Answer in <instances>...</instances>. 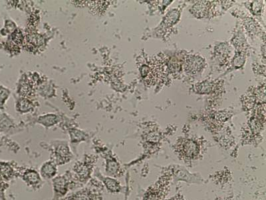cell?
<instances>
[{"label": "cell", "instance_id": "obj_4", "mask_svg": "<svg viewBox=\"0 0 266 200\" xmlns=\"http://www.w3.org/2000/svg\"><path fill=\"white\" fill-rule=\"evenodd\" d=\"M95 177L99 179L101 182L103 183L104 186L107 189L109 192L111 193H118L122 192V187L120 183L116 178H112L110 176H104L99 172V169H95L94 171Z\"/></svg>", "mask_w": 266, "mask_h": 200}, {"label": "cell", "instance_id": "obj_13", "mask_svg": "<svg viewBox=\"0 0 266 200\" xmlns=\"http://www.w3.org/2000/svg\"><path fill=\"white\" fill-rule=\"evenodd\" d=\"M43 43V37L39 34L31 33L26 37V46L30 49L33 50L41 47Z\"/></svg>", "mask_w": 266, "mask_h": 200}, {"label": "cell", "instance_id": "obj_14", "mask_svg": "<svg viewBox=\"0 0 266 200\" xmlns=\"http://www.w3.org/2000/svg\"><path fill=\"white\" fill-rule=\"evenodd\" d=\"M208 5L209 4L205 3V2H198L192 8L193 14L197 18H204L208 13Z\"/></svg>", "mask_w": 266, "mask_h": 200}, {"label": "cell", "instance_id": "obj_21", "mask_svg": "<svg viewBox=\"0 0 266 200\" xmlns=\"http://www.w3.org/2000/svg\"><path fill=\"white\" fill-rule=\"evenodd\" d=\"M244 63V58H236L234 61V65L237 67L242 66Z\"/></svg>", "mask_w": 266, "mask_h": 200}, {"label": "cell", "instance_id": "obj_15", "mask_svg": "<svg viewBox=\"0 0 266 200\" xmlns=\"http://www.w3.org/2000/svg\"><path fill=\"white\" fill-rule=\"evenodd\" d=\"M91 10H93V12L97 14H101L102 12L105 11L106 9V6H107V2H87Z\"/></svg>", "mask_w": 266, "mask_h": 200}, {"label": "cell", "instance_id": "obj_22", "mask_svg": "<svg viewBox=\"0 0 266 200\" xmlns=\"http://www.w3.org/2000/svg\"><path fill=\"white\" fill-rule=\"evenodd\" d=\"M6 183L4 182V180L2 177L0 176V193L3 192L4 189L6 188Z\"/></svg>", "mask_w": 266, "mask_h": 200}, {"label": "cell", "instance_id": "obj_8", "mask_svg": "<svg viewBox=\"0 0 266 200\" xmlns=\"http://www.w3.org/2000/svg\"><path fill=\"white\" fill-rule=\"evenodd\" d=\"M72 158V154L68 145L60 144L57 145L54 150L53 158L51 160L57 166H61L68 164Z\"/></svg>", "mask_w": 266, "mask_h": 200}, {"label": "cell", "instance_id": "obj_19", "mask_svg": "<svg viewBox=\"0 0 266 200\" xmlns=\"http://www.w3.org/2000/svg\"><path fill=\"white\" fill-rule=\"evenodd\" d=\"M251 9H252L253 13L255 14H258L260 13L261 9H262V4L260 2H255L251 4Z\"/></svg>", "mask_w": 266, "mask_h": 200}, {"label": "cell", "instance_id": "obj_10", "mask_svg": "<svg viewBox=\"0 0 266 200\" xmlns=\"http://www.w3.org/2000/svg\"><path fill=\"white\" fill-rule=\"evenodd\" d=\"M100 193H97L93 189H80L61 200H101Z\"/></svg>", "mask_w": 266, "mask_h": 200}, {"label": "cell", "instance_id": "obj_12", "mask_svg": "<svg viewBox=\"0 0 266 200\" xmlns=\"http://www.w3.org/2000/svg\"><path fill=\"white\" fill-rule=\"evenodd\" d=\"M15 170L11 164L7 162H0V176L4 180L9 181L14 178Z\"/></svg>", "mask_w": 266, "mask_h": 200}, {"label": "cell", "instance_id": "obj_5", "mask_svg": "<svg viewBox=\"0 0 266 200\" xmlns=\"http://www.w3.org/2000/svg\"><path fill=\"white\" fill-rule=\"evenodd\" d=\"M205 66V60L201 56H188L185 60L184 68L185 72L191 74H196L201 72Z\"/></svg>", "mask_w": 266, "mask_h": 200}, {"label": "cell", "instance_id": "obj_23", "mask_svg": "<svg viewBox=\"0 0 266 200\" xmlns=\"http://www.w3.org/2000/svg\"><path fill=\"white\" fill-rule=\"evenodd\" d=\"M166 200H182V199H181V197L177 196V197H172V198L171 199H168Z\"/></svg>", "mask_w": 266, "mask_h": 200}, {"label": "cell", "instance_id": "obj_9", "mask_svg": "<svg viewBox=\"0 0 266 200\" xmlns=\"http://www.w3.org/2000/svg\"><path fill=\"white\" fill-rule=\"evenodd\" d=\"M172 175L174 180H182L189 183H200L201 178L196 174H192L183 167H175L173 169Z\"/></svg>", "mask_w": 266, "mask_h": 200}, {"label": "cell", "instance_id": "obj_6", "mask_svg": "<svg viewBox=\"0 0 266 200\" xmlns=\"http://www.w3.org/2000/svg\"><path fill=\"white\" fill-rule=\"evenodd\" d=\"M104 158L105 159V172L108 176L117 178L123 176V170L115 157L110 154H106Z\"/></svg>", "mask_w": 266, "mask_h": 200}, {"label": "cell", "instance_id": "obj_20", "mask_svg": "<svg viewBox=\"0 0 266 200\" xmlns=\"http://www.w3.org/2000/svg\"><path fill=\"white\" fill-rule=\"evenodd\" d=\"M84 135L81 132H78V131H76V132H74L72 134V141H80L82 140V139H84Z\"/></svg>", "mask_w": 266, "mask_h": 200}, {"label": "cell", "instance_id": "obj_2", "mask_svg": "<svg viewBox=\"0 0 266 200\" xmlns=\"http://www.w3.org/2000/svg\"><path fill=\"white\" fill-rule=\"evenodd\" d=\"M54 191L53 200H58L65 196L69 190L74 188L77 184L73 174L70 171L63 176H56L52 180Z\"/></svg>", "mask_w": 266, "mask_h": 200}, {"label": "cell", "instance_id": "obj_16", "mask_svg": "<svg viewBox=\"0 0 266 200\" xmlns=\"http://www.w3.org/2000/svg\"><path fill=\"white\" fill-rule=\"evenodd\" d=\"M212 85L209 82H203L196 85V90L199 93H208L211 91Z\"/></svg>", "mask_w": 266, "mask_h": 200}, {"label": "cell", "instance_id": "obj_3", "mask_svg": "<svg viewBox=\"0 0 266 200\" xmlns=\"http://www.w3.org/2000/svg\"><path fill=\"white\" fill-rule=\"evenodd\" d=\"M179 152L184 159L196 160L198 157L201 147L196 141L191 139H185L178 145Z\"/></svg>", "mask_w": 266, "mask_h": 200}, {"label": "cell", "instance_id": "obj_1", "mask_svg": "<svg viewBox=\"0 0 266 200\" xmlns=\"http://www.w3.org/2000/svg\"><path fill=\"white\" fill-rule=\"evenodd\" d=\"M96 162V156H87L83 161L78 162L74 164L73 167V176L77 183L84 185L90 180L91 175L94 172Z\"/></svg>", "mask_w": 266, "mask_h": 200}, {"label": "cell", "instance_id": "obj_7", "mask_svg": "<svg viewBox=\"0 0 266 200\" xmlns=\"http://www.w3.org/2000/svg\"><path fill=\"white\" fill-rule=\"evenodd\" d=\"M21 178L28 186L34 189L39 188L42 183L40 174L33 168H26L20 174Z\"/></svg>", "mask_w": 266, "mask_h": 200}, {"label": "cell", "instance_id": "obj_18", "mask_svg": "<svg viewBox=\"0 0 266 200\" xmlns=\"http://www.w3.org/2000/svg\"><path fill=\"white\" fill-rule=\"evenodd\" d=\"M39 122L41 123L45 126H51L55 124L56 119L55 116H47L39 119Z\"/></svg>", "mask_w": 266, "mask_h": 200}, {"label": "cell", "instance_id": "obj_11", "mask_svg": "<svg viewBox=\"0 0 266 200\" xmlns=\"http://www.w3.org/2000/svg\"><path fill=\"white\" fill-rule=\"evenodd\" d=\"M57 165L51 160L44 162L41 166V177L44 180H48L51 179L53 180L55 177L57 176Z\"/></svg>", "mask_w": 266, "mask_h": 200}, {"label": "cell", "instance_id": "obj_24", "mask_svg": "<svg viewBox=\"0 0 266 200\" xmlns=\"http://www.w3.org/2000/svg\"><path fill=\"white\" fill-rule=\"evenodd\" d=\"M128 187H127V189H126V190L125 199H124V200H128Z\"/></svg>", "mask_w": 266, "mask_h": 200}, {"label": "cell", "instance_id": "obj_17", "mask_svg": "<svg viewBox=\"0 0 266 200\" xmlns=\"http://www.w3.org/2000/svg\"><path fill=\"white\" fill-rule=\"evenodd\" d=\"M12 40L14 44L21 45L24 41V36L20 30H16L12 34Z\"/></svg>", "mask_w": 266, "mask_h": 200}]
</instances>
